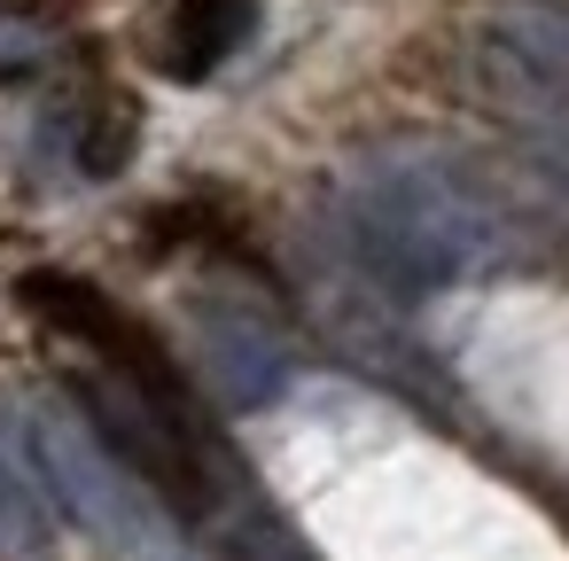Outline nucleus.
Listing matches in <instances>:
<instances>
[{
	"instance_id": "1",
	"label": "nucleus",
	"mask_w": 569,
	"mask_h": 561,
	"mask_svg": "<svg viewBox=\"0 0 569 561\" xmlns=\"http://www.w3.org/2000/svg\"><path fill=\"white\" fill-rule=\"evenodd\" d=\"M305 250L328 266L336 304L406 320L429 289H460L507 266L522 227L468 157L437 141H382L320 188Z\"/></svg>"
},
{
	"instance_id": "2",
	"label": "nucleus",
	"mask_w": 569,
	"mask_h": 561,
	"mask_svg": "<svg viewBox=\"0 0 569 561\" xmlns=\"http://www.w3.org/2000/svg\"><path fill=\"white\" fill-rule=\"evenodd\" d=\"M9 421L40 475L48 514H71L110 561H203L188 522L87 429V413L71 398H9Z\"/></svg>"
},
{
	"instance_id": "3",
	"label": "nucleus",
	"mask_w": 569,
	"mask_h": 561,
	"mask_svg": "<svg viewBox=\"0 0 569 561\" xmlns=\"http://www.w3.org/2000/svg\"><path fill=\"white\" fill-rule=\"evenodd\" d=\"M188 343H196V374L227 413H266L297 390L305 359L289 343V328L250 304V297H196L188 304Z\"/></svg>"
},
{
	"instance_id": "4",
	"label": "nucleus",
	"mask_w": 569,
	"mask_h": 561,
	"mask_svg": "<svg viewBox=\"0 0 569 561\" xmlns=\"http://www.w3.org/2000/svg\"><path fill=\"white\" fill-rule=\"evenodd\" d=\"M491 71L569 118V0H499L491 9Z\"/></svg>"
},
{
	"instance_id": "5",
	"label": "nucleus",
	"mask_w": 569,
	"mask_h": 561,
	"mask_svg": "<svg viewBox=\"0 0 569 561\" xmlns=\"http://www.w3.org/2000/svg\"><path fill=\"white\" fill-rule=\"evenodd\" d=\"M250 0H188L180 9V24H172V71L180 79H203V71H219L242 40H250Z\"/></svg>"
},
{
	"instance_id": "6",
	"label": "nucleus",
	"mask_w": 569,
	"mask_h": 561,
	"mask_svg": "<svg viewBox=\"0 0 569 561\" xmlns=\"http://www.w3.org/2000/svg\"><path fill=\"white\" fill-rule=\"evenodd\" d=\"M40 553H48V499L0 468V561H40Z\"/></svg>"
},
{
	"instance_id": "7",
	"label": "nucleus",
	"mask_w": 569,
	"mask_h": 561,
	"mask_svg": "<svg viewBox=\"0 0 569 561\" xmlns=\"http://www.w3.org/2000/svg\"><path fill=\"white\" fill-rule=\"evenodd\" d=\"M48 32L40 24H24V17H0V79H17V71H32V63H48Z\"/></svg>"
}]
</instances>
